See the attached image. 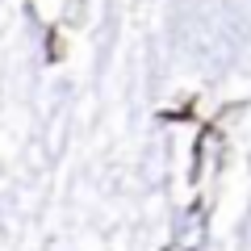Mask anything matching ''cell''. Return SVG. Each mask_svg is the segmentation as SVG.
Returning <instances> with one entry per match:
<instances>
[{
  "instance_id": "6da1fadb",
  "label": "cell",
  "mask_w": 251,
  "mask_h": 251,
  "mask_svg": "<svg viewBox=\"0 0 251 251\" xmlns=\"http://www.w3.org/2000/svg\"><path fill=\"white\" fill-rule=\"evenodd\" d=\"M176 42L197 67H226L247 42V21L226 0H201L176 17Z\"/></svg>"
},
{
  "instance_id": "7a4b0ae2",
  "label": "cell",
  "mask_w": 251,
  "mask_h": 251,
  "mask_svg": "<svg viewBox=\"0 0 251 251\" xmlns=\"http://www.w3.org/2000/svg\"><path fill=\"white\" fill-rule=\"evenodd\" d=\"M201 243H205V209L193 205V209H184L176 218V247L180 251H197Z\"/></svg>"
}]
</instances>
